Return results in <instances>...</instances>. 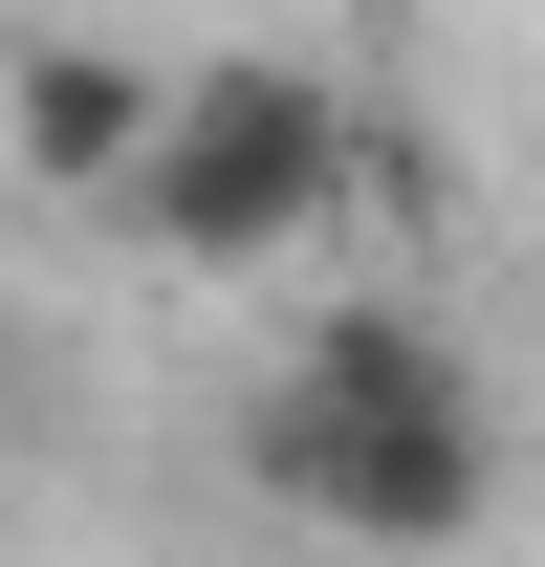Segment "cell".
Returning <instances> with one entry per match:
<instances>
[{
    "label": "cell",
    "instance_id": "1",
    "mask_svg": "<svg viewBox=\"0 0 545 567\" xmlns=\"http://www.w3.org/2000/svg\"><path fill=\"white\" fill-rule=\"evenodd\" d=\"M240 481H263L284 524H328V546H459L480 502H502V393H480L459 328H414V306H328V328L263 371Z\"/></svg>",
    "mask_w": 545,
    "mask_h": 567
},
{
    "label": "cell",
    "instance_id": "3",
    "mask_svg": "<svg viewBox=\"0 0 545 567\" xmlns=\"http://www.w3.org/2000/svg\"><path fill=\"white\" fill-rule=\"evenodd\" d=\"M153 110H175V66H132V44H22V87H0V153L44 175V197H132V153H153Z\"/></svg>",
    "mask_w": 545,
    "mask_h": 567
},
{
    "label": "cell",
    "instance_id": "2",
    "mask_svg": "<svg viewBox=\"0 0 545 567\" xmlns=\"http://www.w3.org/2000/svg\"><path fill=\"white\" fill-rule=\"evenodd\" d=\"M349 175H371V110L306 44H218V66H175V110H153V153H132L110 218L153 262H284L306 218H349Z\"/></svg>",
    "mask_w": 545,
    "mask_h": 567
}]
</instances>
